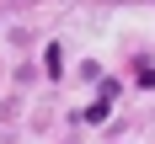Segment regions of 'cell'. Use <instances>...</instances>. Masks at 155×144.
Returning <instances> with one entry per match:
<instances>
[{
    "instance_id": "3",
    "label": "cell",
    "mask_w": 155,
    "mask_h": 144,
    "mask_svg": "<svg viewBox=\"0 0 155 144\" xmlns=\"http://www.w3.org/2000/svg\"><path fill=\"white\" fill-rule=\"evenodd\" d=\"M139 85H150V91H155V69H150V64L139 69Z\"/></svg>"
},
{
    "instance_id": "2",
    "label": "cell",
    "mask_w": 155,
    "mask_h": 144,
    "mask_svg": "<svg viewBox=\"0 0 155 144\" xmlns=\"http://www.w3.org/2000/svg\"><path fill=\"white\" fill-rule=\"evenodd\" d=\"M107 107H112V96H102V101H91L80 117H86V123H102V117H107Z\"/></svg>"
},
{
    "instance_id": "1",
    "label": "cell",
    "mask_w": 155,
    "mask_h": 144,
    "mask_svg": "<svg viewBox=\"0 0 155 144\" xmlns=\"http://www.w3.org/2000/svg\"><path fill=\"white\" fill-rule=\"evenodd\" d=\"M43 69H48V75H59V69H64V48H59V43L43 48Z\"/></svg>"
}]
</instances>
